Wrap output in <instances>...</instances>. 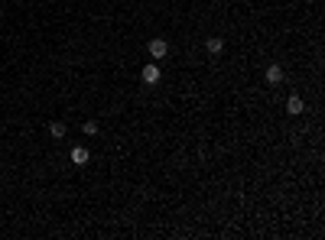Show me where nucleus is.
<instances>
[{"instance_id": "nucleus-2", "label": "nucleus", "mask_w": 325, "mask_h": 240, "mask_svg": "<svg viewBox=\"0 0 325 240\" xmlns=\"http://www.w3.org/2000/svg\"><path fill=\"white\" fill-rule=\"evenodd\" d=\"M140 78L143 81H146V85H156V81H160V65H143V72H140Z\"/></svg>"}, {"instance_id": "nucleus-7", "label": "nucleus", "mask_w": 325, "mask_h": 240, "mask_svg": "<svg viewBox=\"0 0 325 240\" xmlns=\"http://www.w3.org/2000/svg\"><path fill=\"white\" fill-rule=\"evenodd\" d=\"M49 136H52V140H62L65 136V123L62 120H52V123H49Z\"/></svg>"}, {"instance_id": "nucleus-6", "label": "nucleus", "mask_w": 325, "mask_h": 240, "mask_svg": "<svg viewBox=\"0 0 325 240\" xmlns=\"http://www.w3.org/2000/svg\"><path fill=\"white\" fill-rule=\"evenodd\" d=\"M205 49L211 55H218V52H225V39H221V36H211V39H208L205 43Z\"/></svg>"}, {"instance_id": "nucleus-8", "label": "nucleus", "mask_w": 325, "mask_h": 240, "mask_svg": "<svg viewBox=\"0 0 325 240\" xmlns=\"http://www.w3.org/2000/svg\"><path fill=\"white\" fill-rule=\"evenodd\" d=\"M81 130H85V136H95V133H98V120H85V127H81Z\"/></svg>"}, {"instance_id": "nucleus-4", "label": "nucleus", "mask_w": 325, "mask_h": 240, "mask_svg": "<svg viewBox=\"0 0 325 240\" xmlns=\"http://www.w3.org/2000/svg\"><path fill=\"white\" fill-rule=\"evenodd\" d=\"M303 98H299V94H290V98H286V110H290V114H303Z\"/></svg>"}, {"instance_id": "nucleus-1", "label": "nucleus", "mask_w": 325, "mask_h": 240, "mask_svg": "<svg viewBox=\"0 0 325 240\" xmlns=\"http://www.w3.org/2000/svg\"><path fill=\"white\" fill-rule=\"evenodd\" d=\"M166 52H169V43H166V39H160V36L150 39V55L153 59H166Z\"/></svg>"}, {"instance_id": "nucleus-3", "label": "nucleus", "mask_w": 325, "mask_h": 240, "mask_svg": "<svg viewBox=\"0 0 325 240\" xmlns=\"http://www.w3.org/2000/svg\"><path fill=\"white\" fill-rule=\"evenodd\" d=\"M88 159H91V153H88L85 146H72V163L75 165H85Z\"/></svg>"}, {"instance_id": "nucleus-5", "label": "nucleus", "mask_w": 325, "mask_h": 240, "mask_svg": "<svg viewBox=\"0 0 325 240\" xmlns=\"http://www.w3.org/2000/svg\"><path fill=\"white\" fill-rule=\"evenodd\" d=\"M267 81H270V85H280V81H283V68L276 65V62L267 65Z\"/></svg>"}]
</instances>
